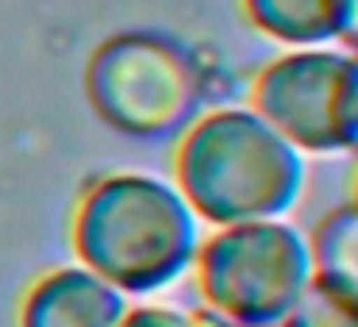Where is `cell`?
Instances as JSON below:
<instances>
[{
  "instance_id": "obj_1",
  "label": "cell",
  "mask_w": 358,
  "mask_h": 327,
  "mask_svg": "<svg viewBox=\"0 0 358 327\" xmlns=\"http://www.w3.org/2000/svg\"><path fill=\"white\" fill-rule=\"evenodd\" d=\"M73 250L78 266L124 296H150L189 273L196 219L166 181L116 173L85 189L73 212Z\"/></svg>"
},
{
  "instance_id": "obj_2",
  "label": "cell",
  "mask_w": 358,
  "mask_h": 327,
  "mask_svg": "<svg viewBox=\"0 0 358 327\" xmlns=\"http://www.w3.org/2000/svg\"><path fill=\"white\" fill-rule=\"evenodd\" d=\"M296 189V147H289L266 119L212 116L178 147V193L193 216L216 227L281 216Z\"/></svg>"
},
{
  "instance_id": "obj_3",
  "label": "cell",
  "mask_w": 358,
  "mask_h": 327,
  "mask_svg": "<svg viewBox=\"0 0 358 327\" xmlns=\"http://www.w3.org/2000/svg\"><path fill=\"white\" fill-rule=\"evenodd\" d=\"M193 285L201 308L220 324H281L312 281V247L289 224H224L196 242Z\"/></svg>"
},
{
  "instance_id": "obj_4",
  "label": "cell",
  "mask_w": 358,
  "mask_h": 327,
  "mask_svg": "<svg viewBox=\"0 0 358 327\" xmlns=\"http://www.w3.org/2000/svg\"><path fill=\"white\" fill-rule=\"evenodd\" d=\"M127 296L85 266H58L31 281L16 327H116Z\"/></svg>"
},
{
  "instance_id": "obj_5",
  "label": "cell",
  "mask_w": 358,
  "mask_h": 327,
  "mask_svg": "<svg viewBox=\"0 0 358 327\" xmlns=\"http://www.w3.org/2000/svg\"><path fill=\"white\" fill-rule=\"evenodd\" d=\"M312 247V277L343 289L347 296L358 300V208L331 212L320 224Z\"/></svg>"
},
{
  "instance_id": "obj_6",
  "label": "cell",
  "mask_w": 358,
  "mask_h": 327,
  "mask_svg": "<svg viewBox=\"0 0 358 327\" xmlns=\"http://www.w3.org/2000/svg\"><path fill=\"white\" fill-rule=\"evenodd\" d=\"M281 327H358V300L343 289L312 277L296 304L285 312Z\"/></svg>"
},
{
  "instance_id": "obj_7",
  "label": "cell",
  "mask_w": 358,
  "mask_h": 327,
  "mask_svg": "<svg viewBox=\"0 0 358 327\" xmlns=\"http://www.w3.org/2000/svg\"><path fill=\"white\" fill-rule=\"evenodd\" d=\"M204 308H173V304H127L116 327H216Z\"/></svg>"
},
{
  "instance_id": "obj_8",
  "label": "cell",
  "mask_w": 358,
  "mask_h": 327,
  "mask_svg": "<svg viewBox=\"0 0 358 327\" xmlns=\"http://www.w3.org/2000/svg\"><path fill=\"white\" fill-rule=\"evenodd\" d=\"M216 327H281V324H216Z\"/></svg>"
},
{
  "instance_id": "obj_9",
  "label": "cell",
  "mask_w": 358,
  "mask_h": 327,
  "mask_svg": "<svg viewBox=\"0 0 358 327\" xmlns=\"http://www.w3.org/2000/svg\"><path fill=\"white\" fill-rule=\"evenodd\" d=\"M355 208H358V177H355Z\"/></svg>"
}]
</instances>
